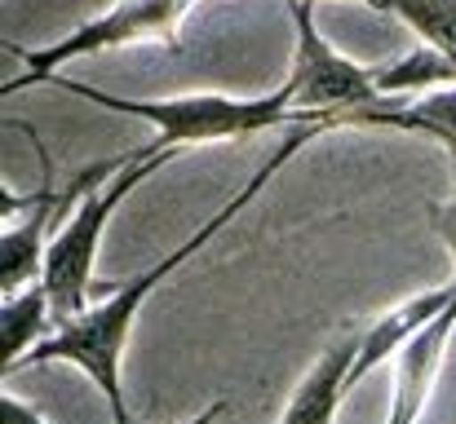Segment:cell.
Wrapping results in <instances>:
<instances>
[{
  "label": "cell",
  "instance_id": "cell-12",
  "mask_svg": "<svg viewBox=\"0 0 456 424\" xmlns=\"http://www.w3.org/2000/svg\"><path fill=\"white\" fill-rule=\"evenodd\" d=\"M395 18L412 27L426 49L456 53V0H395Z\"/></svg>",
  "mask_w": 456,
  "mask_h": 424
},
{
  "label": "cell",
  "instance_id": "cell-11",
  "mask_svg": "<svg viewBox=\"0 0 456 424\" xmlns=\"http://www.w3.org/2000/svg\"><path fill=\"white\" fill-rule=\"evenodd\" d=\"M377 84L386 98H399V93H426V89H444L456 84V53H435V49H412L386 67H377Z\"/></svg>",
  "mask_w": 456,
  "mask_h": 424
},
{
  "label": "cell",
  "instance_id": "cell-2",
  "mask_svg": "<svg viewBox=\"0 0 456 424\" xmlns=\"http://www.w3.org/2000/svg\"><path fill=\"white\" fill-rule=\"evenodd\" d=\"M62 93H76L94 107L120 111V116H138L155 124V150H186V146H204V141H231L248 138V133H271V129H297V124H323V120H302L293 111V93L289 84L262 93V98H226V93H182V98H120V93H102L94 84H80L71 76H53L49 80Z\"/></svg>",
  "mask_w": 456,
  "mask_h": 424
},
{
  "label": "cell",
  "instance_id": "cell-3",
  "mask_svg": "<svg viewBox=\"0 0 456 424\" xmlns=\"http://www.w3.org/2000/svg\"><path fill=\"white\" fill-rule=\"evenodd\" d=\"M168 159H177V150H147L142 159H134L120 177H111L107 186L89 190V195L71 208V217L62 221V230L49 239L40 279L49 287L58 327L76 323V318L89 309V296H94V261H98V244H102V230H107L111 212H116L151 172H159Z\"/></svg>",
  "mask_w": 456,
  "mask_h": 424
},
{
  "label": "cell",
  "instance_id": "cell-17",
  "mask_svg": "<svg viewBox=\"0 0 456 424\" xmlns=\"http://www.w3.org/2000/svg\"><path fill=\"white\" fill-rule=\"evenodd\" d=\"M448 159H452V181H456V146H448Z\"/></svg>",
  "mask_w": 456,
  "mask_h": 424
},
{
  "label": "cell",
  "instance_id": "cell-6",
  "mask_svg": "<svg viewBox=\"0 0 456 424\" xmlns=\"http://www.w3.org/2000/svg\"><path fill=\"white\" fill-rule=\"evenodd\" d=\"M452 332H456V300L390 358L395 363V394H390V416H386V424H417L426 416V403H430L435 380L444 372Z\"/></svg>",
  "mask_w": 456,
  "mask_h": 424
},
{
  "label": "cell",
  "instance_id": "cell-1",
  "mask_svg": "<svg viewBox=\"0 0 456 424\" xmlns=\"http://www.w3.org/2000/svg\"><path fill=\"white\" fill-rule=\"evenodd\" d=\"M328 129H332V124H297V129H289V138L266 155V164L244 181V190H235V195L222 204V212H213L186 244H177L168 257H159L151 270L116 283V292H111L107 300L89 305L76 323H67V327H58L49 340H40V345L22 358V367H45V363H71V367H80V372L102 389V398H107V407H111V420L134 424L129 420V403H125V385H120V363H125V345H129V332H134V323H138L142 300H147L177 266H186L200 248H208L213 235H222V230L271 186V177H275L289 159H297L305 146L319 138V133H328ZM22 367H18V372H22Z\"/></svg>",
  "mask_w": 456,
  "mask_h": 424
},
{
  "label": "cell",
  "instance_id": "cell-8",
  "mask_svg": "<svg viewBox=\"0 0 456 424\" xmlns=\"http://www.w3.org/2000/svg\"><path fill=\"white\" fill-rule=\"evenodd\" d=\"M359 345H363V336H341V340H332V345L314 358V367L302 376V385L293 389L284 416L275 424H332L337 420V407H341V398L350 394V367H354V358H359Z\"/></svg>",
  "mask_w": 456,
  "mask_h": 424
},
{
  "label": "cell",
  "instance_id": "cell-13",
  "mask_svg": "<svg viewBox=\"0 0 456 424\" xmlns=\"http://www.w3.org/2000/svg\"><path fill=\"white\" fill-rule=\"evenodd\" d=\"M430 230L444 239V248H448V257L456 266V195L444 199V204H430Z\"/></svg>",
  "mask_w": 456,
  "mask_h": 424
},
{
  "label": "cell",
  "instance_id": "cell-10",
  "mask_svg": "<svg viewBox=\"0 0 456 424\" xmlns=\"http://www.w3.org/2000/svg\"><path fill=\"white\" fill-rule=\"evenodd\" d=\"M354 124H386V129H408V133H426V138L456 146V84L444 89H426V93H408V102L390 98L386 107L359 111Z\"/></svg>",
  "mask_w": 456,
  "mask_h": 424
},
{
  "label": "cell",
  "instance_id": "cell-4",
  "mask_svg": "<svg viewBox=\"0 0 456 424\" xmlns=\"http://www.w3.org/2000/svg\"><path fill=\"white\" fill-rule=\"evenodd\" d=\"M195 4H200V0H116L107 13L80 22L71 36H58V40L45 44V49H22V44H13V58H22L27 71L13 76V80H4V84H0V98L22 93V89H31V84H49L67 62L94 58V53H107V49H129V44H151V40L177 49V27H182V18H186Z\"/></svg>",
  "mask_w": 456,
  "mask_h": 424
},
{
  "label": "cell",
  "instance_id": "cell-7",
  "mask_svg": "<svg viewBox=\"0 0 456 424\" xmlns=\"http://www.w3.org/2000/svg\"><path fill=\"white\" fill-rule=\"evenodd\" d=\"M456 300V283L448 287H435V292H417V296H408L403 305H395V309H386L368 332H363V345H359V358H354V367H350V389L368 376V372H377L386 358H395L421 327H430L448 305Z\"/></svg>",
  "mask_w": 456,
  "mask_h": 424
},
{
  "label": "cell",
  "instance_id": "cell-15",
  "mask_svg": "<svg viewBox=\"0 0 456 424\" xmlns=\"http://www.w3.org/2000/svg\"><path fill=\"white\" fill-rule=\"evenodd\" d=\"M226 412H231V403H213V407H204L195 420H182V424H217L222 416H226Z\"/></svg>",
  "mask_w": 456,
  "mask_h": 424
},
{
  "label": "cell",
  "instance_id": "cell-16",
  "mask_svg": "<svg viewBox=\"0 0 456 424\" xmlns=\"http://www.w3.org/2000/svg\"><path fill=\"white\" fill-rule=\"evenodd\" d=\"M354 4H368V9H377V13H395V0H354Z\"/></svg>",
  "mask_w": 456,
  "mask_h": 424
},
{
  "label": "cell",
  "instance_id": "cell-5",
  "mask_svg": "<svg viewBox=\"0 0 456 424\" xmlns=\"http://www.w3.org/2000/svg\"><path fill=\"white\" fill-rule=\"evenodd\" d=\"M293 22H297V53H293V76L284 84H289L293 111L302 120H323V124L341 129V124H354L359 111L390 102L377 84V67L350 62L319 36L314 0H293Z\"/></svg>",
  "mask_w": 456,
  "mask_h": 424
},
{
  "label": "cell",
  "instance_id": "cell-9",
  "mask_svg": "<svg viewBox=\"0 0 456 424\" xmlns=\"http://www.w3.org/2000/svg\"><path fill=\"white\" fill-rule=\"evenodd\" d=\"M58 332V318H53V300H49V287L45 279L27 283L22 292H9L4 305H0V354H4V376L22 367V358L49 340Z\"/></svg>",
  "mask_w": 456,
  "mask_h": 424
},
{
  "label": "cell",
  "instance_id": "cell-14",
  "mask_svg": "<svg viewBox=\"0 0 456 424\" xmlns=\"http://www.w3.org/2000/svg\"><path fill=\"white\" fill-rule=\"evenodd\" d=\"M0 424H49L31 403H22L18 394H0Z\"/></svg>",
  "mask_w": 456,
  "mask_h": 424
}]
</instances>
